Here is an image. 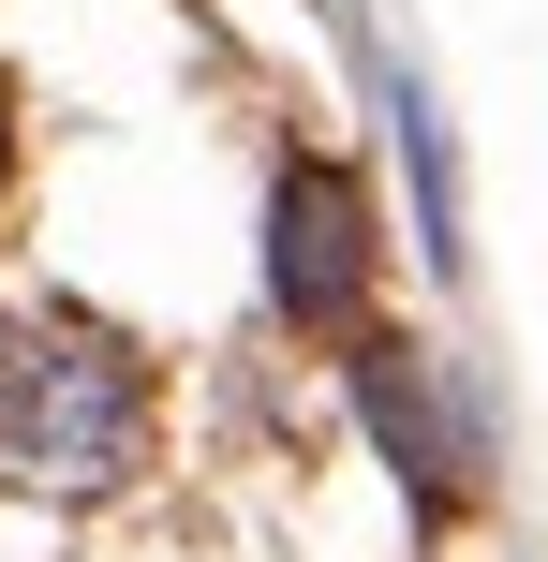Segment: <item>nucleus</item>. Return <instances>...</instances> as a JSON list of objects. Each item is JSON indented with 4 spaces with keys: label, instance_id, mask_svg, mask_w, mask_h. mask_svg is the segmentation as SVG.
Segmentation results:
<instances>
[{
    "label": "nucleus",
    "instance_id": "1",
    "mask_svg": "<svg viewBox=\"0 0 548 562\" xmlns=\"http://www.w3.org/2000/svg\"><path fill=\"white\" fill-rule=\"evenodd\" d=\"M0 474L30 488H119L134 474V370L89 326H15L0 340Z\"/></svg>",
    "mask_w": 548,
    "mask_h": 562
},
{
    "label": "nucleus",
    "instance_id": "2",
    "mask_svg": "<svg viewBox=\"0 0 548 562\" xmlns=\"http://www.w3.org/2000/svg\"><path fill=\"white\" fill-rule=\"evenodd\" d=\"M356 281H371V193L342 164H282V207H267V296L297 326H356Z\"/></svg>",
    "mask_w": 548,
    "mask_h": 562
},
{
    "label": "nucleus",
    "instance_id": "3",
    "mask_svg": "<svg viewBox=\"0 0 548 562\" xmlns=\"http://www.w3.org/2000/svg\"><path fill=\"white\" fill-rule=\"evenodd\" d=\"M356 400H371V429H385V459H401V474H415V488H430V504H445V488H460V459L430 445V400L401 385V356H385V340H356Z\"/></svg>",
    "mask_w": 548,
    "mask_h": 562
}]
</instances>
